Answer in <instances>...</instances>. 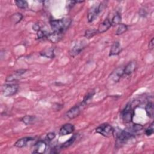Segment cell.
Returning <instances> with one entry per match:
<instances>
[{"label": "cell", "instance_id": "obj_18", "mask_svg": "<svg viewBox=\"0 0 154 154\" xmlns=\"http://www.w3.org/2000/svg\"><path fill=\"white\" fill-rule=\"evenodd\" d=\"M145 111L147 116L149 117L153 118V114H154V108H153V103L152 102H149L146 104L145 106Z\"/></svg>", "mask_w": 154, "mask_h": 154}, {"label": "cell", "instance_id": "obj_4", "mask_svg": "<svg viewBox=\"0 0 154 154\" xmlns=\"http://www.w3.org/2000/svg\"><path fill=\"white\" fill-rule=\"evenodd\" d=\"M114 128L108 123H103L97 126L95 131L96 133L102 135L105 137H109L113 135Z\"/></svg>", "mask_w": 154, "mask_h": 154}, {"label": "cell", "instance_id": "obj_28", "mask_svg": "<svg viewBox=\"0 0 154 154\" xmlns=\"http://www.w3.org/2000/svg\"><path fill=\"white\" fill-rule=\"evenodd\" d=\"M94 94H95V92H94V91H90V92L88 93L84 96V99H83V100H82V102L84 104H85V105H87V103H88V102H90V100L92 99V97H93V96L94 95Z\"/></svg>", "mask_w": 154, "mask_h": 154}, {"label": "cell", "instance_id": "obj_30", "mask_svg": "<svg viewBox=\"0 0 154 154\" xmlns=\"http://www.w3.org/2000/svg\"><path fill=\"white\" fill-rule=\"evenodd\" d=\"M55 134L54 132H49L46 136V140L47 141H51L55 137Z\"/></svg>", "mask_w": 154, "mask_h": 154}, {"label": "cell", "instance_id": "obj_13", "mask_svg": "<svg viewBox=\"0 0 154 154\" xmlns=\"http://www.w3.org/2000/svg\"><path fill=\"white\" fill-rule=\"evenodd\" d=\"M112 26L111 20L109 19H105L102 23H100L97 29L98 33H103L106 32L110 27Z\"/></svg>", "mask_w": 154, "mask_h": 154}, {"label": "cell", "instance_id": "obj_19", "mask_svg": "<svg viewBox=\"0 0 154 154\" xmlns=\"http://www.w3.org/2000/svg\"><path fill=\"white\" fill-rule=\"evenodd\" d=\"M126 129L129 131H130L131 133H132L133 134L135 135L137 132H138V131H141L143 129V126L141 124L134 123L132 126H131L129 127H128Z\"/></svg>", "mask_w": 154, "mask_h": 154}, {"label": "cell", "instance_id": "obj_29", "mask_svg": "<svg viewBox=\"0 0 154 154\" xmlns=\"http://www.w3.org/2000/svg\"><path fill=\"white\" fill-rule=\"evenodd\" d=\"M154 129H153V122L151 123V125L145 130V134L147 136H150L153 134Z\"/></svg>", "mask_w": 154, "mask_h": 154}, {"label": "cell", "instance_id": "obj_5", "mask_svg": "<svg viewBox=\"0 0 154 154\" xmlns=\"http://www.w3.org/2000/svg\"><path fill=\"white\" fill-rule=\"evenodd\" d=\"M86 105L84 104L82 102H81V103L73 106L70 109H69L66 112V116L69 119H73L76 118L80 114L82 109Z\"/></svg>", "mask_w": 154, "mask_h": 154}, {"label": "cell", "instance_id": "obj_22", "mask_svg": "<svg viewBox=\"0 0 154 154\" xmlns=\"http://www.w3.org/2000/svg\"><path fill=\"white\" fill-rule=\"evenodd\" d=\"M76 137H77V134H74L67 141H65L63 144H62V145L60 146V149H64V148H67V147L70 146L75 141Z\"/></svg>", "mask_w": 154, "mask_h": 154}, {"label": "cell", "instance_id": "obj_2", "mask_svg": "<svg viewBox=\"0 0 154 154\" xmlns=\"http://www.w3.org/2000/svg\"><path fill=\"white\" fill-rule=\"evenodd\" d=\"M132 103H128L123 109L121 111V117L123 122L129 123L132 122L134 116L135 115L134 108Z\"/></svg>", "mask_w": 154, "mask_h": 154}, {"label": "cell", "instance_id": "obj_27", "mask_svg": "<svg viewBox=\"0 0 154 154\" xmlns=\"http://www.w3.org/2000/svg\"><path fill=\"white\" fill-rule=\"evenodd\" d=\"M49 32L45 31V30H42L40 29L37 32V38L38 39H43V38H46Z\"/></svg>", "mask_w": 154, "mask_h": 154}, {"label": "cell", "instance_id": "obj_25", "mask_svg": "<svg viewBox=\"0 0 154 154\" xmlns=\"http://www.w3.org/2000/svg\"><path fill=\"white\" fill-rule=\"evenodd\" d=\"M97 33V30L96 29H88L85 31L84 37L87 39H90L93 37Z\"/></svg>", "mask_w": 154, "mask_h": 154}, {"label": "cell", "instance_id": "obj_20", "mask_svg": "<svg viewBox=\"0 0 154 154\" xmlns=\"http://www.w3.org/2000/svg\"><path fill=\"white\" fill-rule=\"evenodd\" d=\"M21 121L26 125H31L34 123V122L35 121V117L32 116L26 115L21 119Z\"/></svg>", "mask_w": 154, "mask_h": 154}, {"label": "cell", "instance_id": "obj_6", "mask_svg": "<svg viewBox=\"0 0 154 154\" xmlns=\"http://www.w3.org/2000/svg\"><path fill=\"white\" fill-rule=\"evenodd\" d=\"M19 86L16 84H5L2 87V93L5 97H9L16 94L18 90Z\"/></svg>", "mask_w": 154, "mask_h": 154}, {"label": "cell", "instance_id": "obj_15", "mask_svg": "<svg viewBox=\"0 0 154 154\" xmlns=\"http://www.w3.org/2000/svg\"><path fill=\"white\" fill-rule=\"evenodd\" d=\"M137 63L134 61H130L124 67V76H129L131 75L135 70Z\"/></svg>", "mask_w": 154, "mask_h": 154}, {"label": "cell", "instance_id": "obj_14", "mask_svg": "<svg viewBox=\"0 0 154 154\" xmlns=\"http://www.w3.org/2000/svg\"><path fill=\"white\" fill-rule=\"evenodd\" d=\"M63 35V34L60 33V32H49L46 39L53 43H55L60 42L62 39Z\"/></svg>", "mask_w": 154, "mask_h": 154}, {"label": "cell", "instance_id": "obj_12", "mask_svg": "<svg viewBox=\"0 0 154 154\" xmlns=\"http://www.w3.org/2000/svg\"><path fill=\"white\" fill-rule=\"evenodd\" d=\"M122 51V48L120 45V43L118 42H114L112 45H111L109 53V56H114V55H119Z\"/></svg>", "mask_w": 154, "mask_h": 154}, {"label": "cell", "instance_id": "obj_16", "mask_svg": "<svg viewBox=\"0 0 154 154\" xmlns=\"http://www.w3.org/2000/svg\"><path fill=\"white\" fill-rule=\"evenodd\" d=\"M33 140V138L30 137H23L20 139H19L14 144V146L18 148H22L23 147H25L27 144Z\"/></svg>", "mask_w": 154, "mask_h": 154}, {"label": "cell", "instance_id": "obj_26", "mask_svg": "<svg viewBox=\"0 0 154 154\" xmlns=\"http://www.w3.org/2000/svg\"><path fill=\"white\" fill-rule=\"evenodd\" d=\"M16 6L20 9H26L28 7V4L26 1L16 0L14 1Z\"/></svg>", "mask_w": 154, "mask_h": 154}, {"label": "cell", "instance_id": "obj_31", "mask_svg": "<svg viewBox=\"0 0 154 154\" xmlns=\"http://www.w3.org/2000/svg\"><path fill=\"white\" fill-rule=\"evenodd\" d=\"M32 29H33L34 31H37V32L40 29H41L40 25H39L38 24H37V23H34V24L32 26Z\"/></svg>", "mask_w": 154, "mask_h": 154}, {"label": "cell", "instance_id": "obj_8", "mask_svg": "<svg viewBox=\"0 0 154 154\" xmlns=\"http://www.w3.org/2000/svg\"><path fill=\"white\" fill-rule=\"evenodd\" d=\"M48 148L47 143L44 140L37 141L33 146L32 149V153H45Z\"/></svg>", "mask_w": 154, "mask_h": 154}, {"label": "cell", "instance_id": "obj_3", "mask_svg": "<svg viewBox=\"0 0 154 154\" xmlns=\"http://www.w3.org/2000/svg\"><path fill=\"white\" fill-rule=\"evenodd\" d=\"M103 8V2H101L100 4H93L88 11V13H87L88 22H92L93 20H94L99 15V14L101 12Z\"/></svg>", "mask_w": 154, "mask_h": 154}, {"label": "cell", "instance_id": "obj_11", "mask_svg": "<svg viewBox=\"0 0 154 154\" xmlns=\"http://www.w3.org/2000/svg\"><path fill=\"white\" fill-rule=\"evenodd\" d=\"M26 71V70H25V69L17 70L16 72H14V73L13 74H11V75L8 76L5 79V81L7 82H12L16 81L17 79H19V78L23 74H24L25 73Z\"/></svg>", "mask_w": 154, "mask_h": 154}, {"label": "cell", "instance_id": "obj_10", "mask_svg": "<svg viewBox=\"0 0 154 154\" xmlns=\"http://www.w3.org/2000/svg\"><path fill=\"white\" fill-rule=\"evenodd\" d=\"M75 131V126L71 123H66L63 125L59 131L60 136H64L72 134Z\"/></svg>", "mask_w": 154, "mask_h": 154}, {"label": "cell", "instance_id": "obj_32", "mask_svg": "<svg viewBox=\"0 0 154 154\" xmlns=\"http://www.w3.org/2000/svg\"><path fill=\"white\" fill-rule=\"evenodd\" d=\"M153 47H154V43H153V38H152L150 41L149 42V48L150 49H153Z\"/></svg>", "mask_w": 154, "mask_h": 154}, {"label": "cell", "instance_id": "obj_24", "mask_svg": "<svg viewBox=\"0 0 154 154\" xmlns=\"http://www.w3.org/2000/svg\"><path fill=\"white\" fill-rule=\"evenodd\" d=\"M128 30V26L125 24L123 23H120L117 28V30L116 31L115 34L116 35H120L123 34L124 32H125Z\"/></svg>", "mask_w": 154, "mask_h": 154}, {"label": "cell", "instance_id": "obj_23", "mask_svg": "<svg viewBox=\"0 0 154 154\" xmlns=\"http://www.w3.org/2000/svg\"><path fill=\"white\" fill-rule=\"evenodd\" d=\"M121 20H122V16L120 13H116V14L112 17V19L111 20V25L114 26L116 25H119L120 23H121Z\"/></svg>", "mask_w": 154, "mask_h": 154}, {"label": "cell", "instance_id": "obj_1", "mask_svg": "<svg viewBox=\"0 0 154 154\" xmlns=\"http://www.w3.org/2000/svg\"><path fill=\"white\" fill-rule=\"evenodd\" d=\"M71 22L72 20L70 18L63 17L62 19L50 20V25L53 32L64 34L70 25Z\"/></svg>", "mask_w": 154, "mask_h": 154}, {"label": "cell", "instance_id": "obj_17", "mask_svg": "<svg viewBox=\"0 0 154 154\" xmlns=\"http://www.w3.org/2000/svg\"><path fill=\"white\" fill-rule=\"evenodd\" d=\"M40 55L48 58H54L55 57L54 49L52 48H48L44 49L40 52Z\"/></svg>", "mask_w": 154, "mask_h": 154}, {"label": "cell", "instance_id": "obj_21", "mask_svg": "<svg viewBox=\"0 0 154 154\" xmlns=\"http://www.w3.org/2000/svg\"><path fill=\"white\" fill-rule=\"evenodd\" d=\"M22 18L23 15L20 13H16L11 16L10 20L13 23L17 24L22 20Z\"/></svg>", "mask_w": 154, "mask_h": 154}, {"label": "cell", "instance_id": "obj_7", "mask_svg": "<svg viewBox=\"0 0 154 154\" xmlns=\"http://www.w3.org/2000/svg\"><path fill=\"white\" fill-rule=\"evenodd\" d=\"M87 42L84 40H79L77 42L74 46L71 48L70 51V55L71 57H75L76 55H78L86 46Z\"/></svg>", "mask_w": 154, "mask_h": 154}, {"label": "cell", "instance_id": "obj_9", "mask_svg": "<svg viewBox=\"0 0 154 154\" xmlns=\"http://www.w3.org/2000/svg\"><path fill=\"white\" fill-rule=\"evenodd\" d=\"M124 76V67H120L115 69L110 75L109 78L114 82L119 81L120 78Z\"/></svg>", "mask_w": 154, "mask_h": 154}]
</instances>
